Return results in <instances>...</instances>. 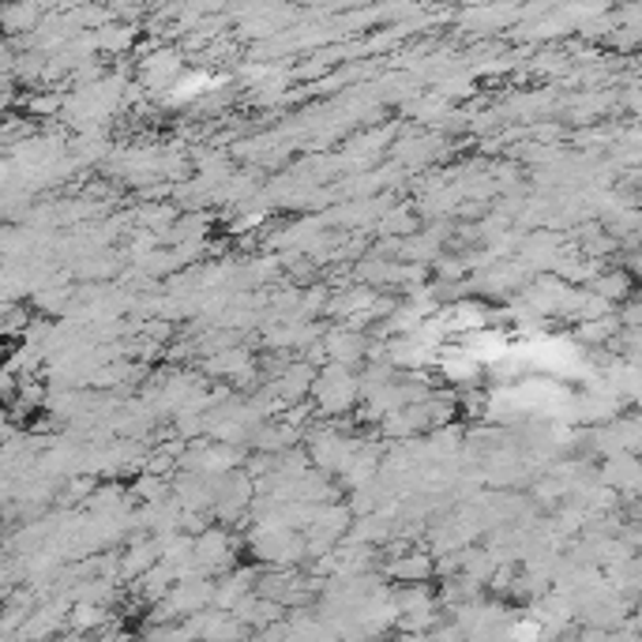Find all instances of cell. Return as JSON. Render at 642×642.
<instances>
[{"instance_id":"1","label":"cell","mask_w":642,"mask_h":642,"mask_svg":"<svg viewBox=\"0 0 642 642\" xmlns=\"http://www.w3.org/2000/svg\"><path fill=\"white\" fill-rule=\"evenodd\" d=\"M312 399H316V413H323V417H342V413H349L357 402H365V387H360V376L354 368L323 365L320 376H316Z\"/></svg>"},{"instance_id":"2","label":"cell","mask_w":642,"mask_h":642,"mask_svg":"<svg viewBox=\"0 0 642 642\" xmlns=\"http://www.w3.org/2000/svg\"><path fill=\"white\" fill-rule=\"evenodd\" d=\"M360 451L357 439H349L346 433H342L339 425L331 428H316V433L309 436V459L320 473H328V478H346L349 466H354Z\"/></svg>"},{"instance_id":"3","label":"cell","mask_w":642,"mask_h":642,"mask_svg":"<svg viewBox=\"0 0 642 642\" xmlns=\"http://www.w3.org/2000/svg\"><path fill=\"white\" fill-rule=\"evenodd\" d=\"M237 549H241V541H237V534L230 530V526H222V523L207 526V530L196 538V568L210 578L230 575Z\"/></svg>"},{"instance_id":"4","label":"cell","mask_w":642,"mask_h":642,"mask_svg":"<svg viewBox=\"0 0 642 642\" xmlns=\"http://www.w3.org/2000/svg\"><path fill=\"white\" fill-rule=\"evenodd\" d=\"M383 575L391 578L394 586H421L436 575V557L421 549H402L383 564Z\"/></svg>"},{"instance_id":"5","label":"cell","mask_w":642,"mask_h":642,"mask_svg":"<svg viewBox=\"0 0 642 642\" xmlns=\"http://www.w3.org/2000/svg\"><path fill=\"white\" fill-rule=\"evenodd\" d=\"M601 485H609L620 500H642V455H617L601 462Z\"/></svg>"},{"instance_id":"6","label":"cell","mask_w":642,"mask_h":642,"mask_svg":"<svg viewBox=\"0 0 642 642\" xmlns=\"http://www.w3.org/2000/svg\"><path fill=\"white\" fill-rule=\"evenodd\" d=\"M568 256V244L557 233H534L530 241H523L518 263L530 271H557Z\"/></svg>"},{"instance_id":"7","label":"cell","mask_w":642,"mask_h":642,"mask_svg":"<svg viewBox=\"0 0 642 642\" xmlns=\"http://www.w3.org/2000/svg\"><path fill=\"white\" fill-rule=\"evenodd\" d=\"M586 289H594L601 301H609L612 309H620V305H628L631 294H635V275H631L628 267H601V275H597Z\"/></svg>"},{"instance_id":"8","label":"cell","mask_w":642,"mask_h":642,"mask_svg":"<svg viewBox=\"0 0 642 642\" xmlns=\"http://www.w3.org/2000/svg\"><path fill=\"white\" fill-rule=\"evenodd\" d=\"M94 34H99V49H105V53L128 49L131 38H136V31H131V26H99Z\"/></svg>"},{"instance_id":"9","label":"cell","mask_w":642,"mask_h":642,"mask_svg":"<svg viewBox=\"0 0 642 642\" xmlns=\"http://www.w3.org/2000/svg\"><path fill=\"white\" fill-rule=\"evenodd\" d=\"M23 105L34 113V117H49V113H57L60 105H65V94H60V91H38V94H34L31 91L23 99Z\"/></svg>"},{"instance_id":"10","label":"cell","mask_w":642,"mask_h":642,"mask_svg":"<svg viewBox=\"0 0 642 642\" xmlns=\"http://www.w3.org/2000/svg\"><path fill=\"white\" fill-rule=\"evenodd\" d=\"M0 20H4V26L8 31H20V26L15 23H26V31H31L34 26V20H38V8H31V4H20V8H4V12H0Z\"/></svg>"},{"instance_id":"11","label":"cell","mask_w":642,"mask_h":642,"mask_svg":"<svg viewBox=\"0 0 642 642\" xmlns=\"http://www.w3.org/2000/svg\"><path fill=\"white\" fill-rule=\"evenodd\" d=\"M383 230H391V233H406V230H413L410 207H399V215H387V218H383Z\"/></svg>"}]
</instances>
